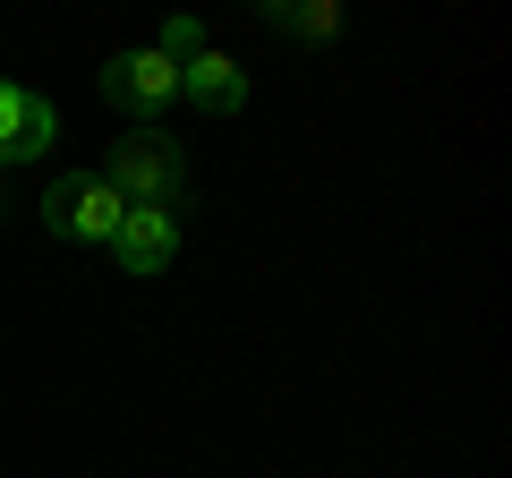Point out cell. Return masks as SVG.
Wrapping results in <instances>:
<instances>
[{
  "instance_id": "1",
  "label": "cell",
  "mask_w": 512,
  "mask_h": 478,
  "mask_svg": "<svg viewBox=\"0 0 512 478\" xmlns=\"http://www.w3.org/2000/svg\"><path fill=\"white\" fill-rule=\"evenodd\" d=\"M94 180L111 188L120 205H180V188H188V154L171 146L163 129H128V137H111V163L94 171Z\"/></svg>"
},
{
  "instance_id": "2",
  "label": "cell",
  "mask_w": 512,
  "mask_h": 478,
  "mask_svg": "<svg viewBox=\"0 0 512 478\" xmlns=\"http://www.w3.org/2000/svg\"><path fill=\"white\" fill-rule=\"evenodd\" d=\"M103 103H111V111H128L137 129H154V120L180 103V69H171L154 43H146V52H120V60L103 69Z\"/></svg>"
},
{
  "instance_id": "3",
  "label": "cell",
  "mask_w": 512,
  "mask_h": 478,
  "mask_svg": "<svg viewBox=\"0 0 512 478\" xmlns=\"http://www.w3.org/2000/svg\"><path fill=\"white\" fill-rule=\"evenodd\" d=\"M120 214H128V205L111 197V188L94 180V171H60V180H52V197H43V231H60V239H103V248H111Z\"/></svg>"
},
{
  "instance_id": "4",
  "label": "cell",
  "mask_w": 512,
  "mask_h": 478,
  "mask_svg": "<svg viewBox=\"0 0 512 478\" xmlns=\"http://www.w3.org/2000/svg\"><path fill=\"white\" fill-rule=\"evenodd\" d=\"M111 248H120V274H163V265L180 257V214H163V205H128L120 231H111Z\"/></svg>"
},
{
  "instance_id": "5",
  "label": "cell",
  "mask_w": 512,
  "mask_h": 478,
  "mask_svg": "<svg viewBox=\"0 0 512 478\" xmlns=\"http://www.w3.org/2000/svg\"><path fill=\"white\" fill-rule=\"evenodd\" d=\"M52 137H60V111L43 94L0 86V163H35V154H52Z\"/></svg>"
},
{
  "instance_id": "6",
  "label": "cell",
  "mask_w": 512,
  "mask_h": 478,
  "mask_svg": "<svg viewBox=\"0 0 512 478\" xmlns=\"http://www.w3.org/2000/svg\"><path fill=\"white\" fill-rule=\"evenodd\" d=\"M180 94H188L197 111H214V120H231V111L248 103V77H239V60H222V52H197V60L180 69Z\"/></svg>"
},
{
  "instance_id": "7",
  "label": "cell",
  "mask_w": 512,
  "mask_h": 478,
  "mask_svg": "<svg viewBox=\"0 0 512 478\" xmlns=\"http://www.w3.org/2000/svg\"><path fill=\"white\" fill-rule=\"evenodd\" d=\"M265 26H282V35H342V0H308V9L265 0Z\"/></svg>"
},
{
  "instance_id": "8",
  "label": "cell",
  "mask_w": 512,
  "mask_h": 478,
  "mask_svg": "<svg viewBox=\"0 0 512 478\" xmlns=\"http://www.w3.org/2000/svg\"><path fill=\"white\" fill-rule=\"evenodd\" d=\"M154 52H163L171 69H188V60H197V52H214V43H205V26H197V18H171V26H163V43H154Z\"/></svg>"
}]
</instances>
